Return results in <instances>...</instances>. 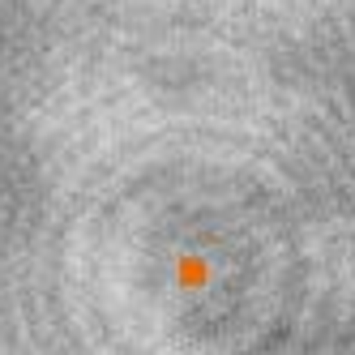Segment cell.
<instances>
[{
	"label": "cell",
	"mask_w": 355,
	"mask_h": 355,
	"mask_svg": "<svg viewBox=\"0 0 355 355\" xmlns=\"http://www.w3.org/2000/svg\"><path fill=\"white\" fill-rule=\"evenodd\" d=\"M206 274H210L206 257H197V252H180V257H175V278H180L184 287H201Z\"/></svg>",
	"instance_id": "cell-1"
}]
</instances>
